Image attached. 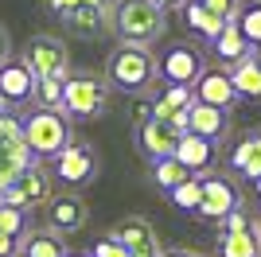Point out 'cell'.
<instances>
[{
	"instance_id": "31",
	"label": "cell",
	"mask_w": 261,
	"mask_h": 257,
	"mask_svg": "<svg viewBox=\"0 0 261 257\" xmlns=\"http://www.w3.org/2000/svg\"><path fill=\"white\" fill-rule=\"evenodd\" d=\"M242 4H246V0H203V8H211L218 20H234L242 12Z\"/></svg>"
},
{
	"instance_id": "6",
	"label": "cell",
	"mask_w": 261,
	"mask_h": 257,
	"mask_svg": "<svg viewBox=\"0 0 261 257\" xmlns=\"http://www.w3.org/2000/svg\"><path fill=\"white\" fill-rule=\"evenodd\" d=\"M51 199V171L39 160H32L28 168H20L4 187H0V203L20 207V211H39Z\"/></svg>"
},
{
	"instance_id": "28",
	"label": "cell",
	"mask_w": 261,
	"mask_h": 257,
	"mask_svg": "<svg viewBox=\"0 0 261 257\" xmlns=\"http://www.w3.org/2000/svg\"><path fill=\"white\" fill-rule=\"evenodd\" d=\"M66 28H74V32H82V35H94V32H109V16L106 12H98V8H78L74 16H66Z\"/></svg>"
},
{
	"instance_id": "8",
	"label": "cell",
	"mask_w": 261,
	"mask_h": 257,
	"mask_svg": "<svg viewBox=\"0 0 261 257\" xmlns=\"http://www.w3.org/2000/svg\"><path fill=\"white\" fill-rule=\"evenodd\" d=\"M199 187H203V195H199L195 214L203 222H222V218L242 203V191H238V183H234V175H222V171L215 175V171H207V175L199 179Z\"/></svg>"
},
{
	"instance_id": "1",
	"label": "cell",
	"mask_w": 261,
	"mask_h": 257,
	"mask_svg": "<svg viewBox=\"0 0 261 257\" xmlns=\"http://www.w3.org/2000/svg\"><path fill=\"white\" fill-rule=\"evenodd\" d=\"M106 82L121 94H156L160 86V66H156L152 47H141V43H117L113 51L106 55Z\"/></svg>"
},
{
	"instance_id": "30",
	"label": "cell",
	"mask_w": 261,
	"mask_h": 257,
	"mask_svg": "<svg viewBox=\"0 0 261 257\" xmlns=\"http://www.w3.org/2000/svg\"><path fill=\"white\" fill-rule=\"evenodd\" d=\"M23 230H28V211H20V207H8V203H0V234L20 238Z\"/></svg>"
},
{
	"instance_id": "12",
	"label": "cell",
	"mask_w": 261,
	"mask_h": 257,
	"mask_svg": "<svg viewBox=\"0 0 261 257\" xmlns=\"http://www.w3.org/2000/svg\"><path fill=\"white\" fill-rule=\"evenodd\" d=\"M28 164H32V152H28V144H23L20 117L0 113V187H4L20 168H28Z\"/></svg>"
},
{
	"instance_id": "40",
	"label": "cell",
	"mask_w": 261,
	"mask_h": 257,
	"mask_svg": "<svg viewBox=\"0 0 261 257\" xmlns=\"http://www.w3.org/2000/svg\"><path fill=\"white\" fill-rule=\"evenodd\" d=\"M66 257H90V253H66Z\"/></svg>"
},
{
	"instance_id": "17",
	"label": "cell",
	"mask_w": 261,
	"mask_h": 257,
	"mask_svg": "<svg viewBox=\"0 0 261 257\" xmlns=\"http://www.w3.org/2000/svg\"><path fill=\"white\" fill-rule=\"evenodd\" d=\"M191 101H195L191 86H164V90H156V97L148 101V109H152L156 121H168V125H175V128H187V109H191Z\"/></svg>"
},
{
	"instance_id": "16",
	"label": "cell",
	"mask_w": 261,
	"mask_h": 257,
	"mask_svg": "<svg viewBox=\"0 0 261 257\" xmlns=\"http://www.w3.org/2000/svg\"><path fill=\"white\" fill-rule=\"evenodd\" d=\"M226 164L242 179H250V183L261 179V128H250V133H242V137L230 140Z\"/></svg>"
},
{
	"instance_id": "18",
	"label": "cell",
	"mask_w": 261,
	"mask_h": 257,
	"mask_svg": "<svg viewBox=\"0 0 261 257\" xmlns=\"http://www.w3.org/2000/svg\"><path fill=\"white\" fill-rule=\"evenodd\" d=\"M191 94H195V101H207V106H218V109H234L242 101L226 70H203L191 82Z\"/></svg>"
},
{
	"instance_id": "41",
	"label": "cell",
	"mask_w": 261,
	"mask_h": 257,
	"mask_svg": "<svg viewBox=\"0 0 261 257\" xmlns=\"http://www.w3.org/2000/svg\"><path fill=\"white\" fill-rule=\"evenodd\" d=\"M257 234H261V222H257Z\"/></svg>"
},
{
	"instance_id": "33",
	"label": "cell",
	"mask_w": 261,
	"mask_h": 257,
	"mask_svg": "<svg viewBox=\"0 0 261 257\" xmlns=\"http://www.w3.org/2000/svg\"><path fill=\"white\" fill-rule=\"evenodd\" d=\"M47 8H51L59 20H66V16H74V12L82 8V0H47Z\"/></svg>"
},
{
	"instance_id": "15",
	"label": "cell",
	"mask_w": 261,
	"mask_h": 257,
	"mask_svg": "<svg viewBox=\"0 0 261 257\" xmlns=\"http://www.w3.org/2000/svg\"><path fill=\"white\" fill-rule=\"evenodd\" d=\"M179 137H184V128L168 125V121H156V117H148V121L137 125V148H141V156L148 164L172 156L175 144H179Z\"/></svg>"
},
{
	"instance_id": "22",
	"label": "cell",
	"mask_w": 261,
	"mask_h": 257,
	"mask_svg": "<svg viewBox=\"0 0 261 257\" xmlns=\"http://www.w3.org/2000/svg\"><path fill=\"white\" fill-rule=\"evenodd\" d=\"M242 101H261V51H250L238 66L226 70Z\"/></svg>"
},
{
	"instance_id": "39",
	"label": "cell",
	"mask_w": 261,
	"mask_h": 257,
	"mask_svg": "<svg viewBox=\"0 0 261 257\" xmlns=\"http://www.w3.org/2000/svg\"><path fill=\"white\" fill-rule=\"evenodd\" d=\"M253 191H257V207H261V179H253Z\"/></svg>"
},
{
	"instance_id": "34",
	"label": "cell",
	"mask_w": 261,
	"mask_h": 257,
	"mask_svg": "<svg viewBox=\"0 0 261 257\" xmlns=\"http://www.w3.org/2000/svg\"><path fill=\"white\" fill-rule=\"evenodd\" d=\"M160 257H211V253L191 249V246H175V249H160Z\"/></svg>"
},
{
	"instance_id": "4",
	"label": "cell",
	"mask_w": 261,
	"mask_h": 257,
	"mask_svg": "<svg viewBox=\"0 0 261 257\" xmlns=\"http://www.w3.org/2000/svg\"><path fill=\"white\" fill-rule=\"evenodd\" d=\"M109 97H113V86L106 82V74L70 70V74L63 78V109H66V117H78V121L106 117Z\"/></svg>"
},
{
	"instance_id": "2",
	"label": "cell",
	"mask_w": 261,
	"mask_h": 257,
	"mask_svg": "<svg viewBox=\"0 0 261 257\" xmlns=\"http://www.w3.org/2000/svg\"><path fill=\"white\" fill-rule=\"evenodd\" d=\"M109 32L121 43H141V47H156L168 35V12L156 0H113L109 12Z\"/></svg>"
},
{
	"instance_id": "24",
	"label": "cell",
	"mask_w": 261,
	"mask_h": 257,
	"mask_svg": "<svg viewBox=\"0 0 261 257\" xmlns=\"http://www.w3.org/2000/svg\"><path fill=\"white\" fill-rule=\"evenodd\" d=\"M179 12H184V23L191 28V32H199L203 39H215V35L226 28V20H218L211 8H203V0H184Z\"/></svg>"
},
{
	"instance_id": "25",
	"label": "cell",
	"mask_w": 261,
	"mask_h": 257,
	"mask_svg": "<svg viewBox=\"0 0 261 257\" xmlns=\"http://www.w3.org/2000/svg\"><path fill=\"white\" fill-rule=\"evenodd\" d=\"M195 171L187 168V164H179L175 156H164V160H152V179L156 187H164V191H172V187H179L184 179H191Z\"/></svg>"
},
{
	"instance_id": "26",
	"label": "cell",
	"mask_w": 261,
	"mask_h": 257,
	"mask_svg": "<svg viewBox=\"0 0 261 257\" xmlns=\"http://www.w3.org/2000/svg\"><path fill=\"white\" fill-rule=\"evenodd\" d=\"M234 23H238V32H242V39L250 43L253 51H261V0H246L242 4V12L234 16Z\"/></svg>"
},
{
	"instance_id": "13",
	"label": "cell",
	"mask_w": 261,
	"mask_h": 257,
	"mask_svg": "<svg viewBox=\"0 0 261 257\" xmlns=\"http://www.w3.org/2000/svg\"><path fill=\"white\" fill-rule=\"evenodd\" d=\"M43 214H47V226L63 238L86 230V222H90V207L82 195H51L43 203Z\"/></svg>"
},
{
	"instance_id": "32",
	"label": "cell",
	"mask_w": 261,
	"mask_h": 257,
	"mask_svg": "<svg viewBox=\"0 0 261 257\" xmlns=\"http://www.w3.org/2000/svg\"><path fill=\"white\" fill-rule=\"evenodd\" d=\"M90 257H129V249L121 246V242H113V238H101V242H94Z\"/></svg>"
},
{
	"instance_id": "23",
	"label": "cell",
	"mask_w": 261,
	"mask_h": 257,
	"mask_svg": "<svg viewBox=\"0 0 261 257\" xmlns=\"http://www.w3.org/2000/svg\"><path fill=\"white\" fill-rule=\"evenodd\" d=\"M215 152H218V144H211L207 137H199V133H184L172 156L179 164H187L191 171H207L211 164H215Z\"/></svg>"
},
{
	"instance_id": "11",
	"label": "cell",
	"mask_w": 261,
	"mask_h": 257,
	"mask_svg": "<svg viewBox=\"0 0 261 257\" xmlns=\"http://www.w3.org/2000/svg\"><path fill=\"white\" fill-rule=\"evenodd\" d=\"M113 242L129 249V257H160V238H156V226L144 218V214H125L113 230H109Z\"/></svg>"
},
{
	"instance_id": "5",
	"label": "cell",
	"mask_w": 261,
	"mask_h": 257,
	"mask_svg": "<svg viewBox=\"0 0 261 257\" xmlns=\"http://www.w3.org/2000/svg\"><path fill=\"white\" fill-rule=\"evenodd\" d=\"M218 226H222V234H218L215 257H261L257 218L250 214V207H246V203H238Z\"/></svg>"
},
{
	"instance_id": "35",
	"label": "cell",
	"mask_w": 261,
	"mask_h": 257,
	"mask_svg": "<svg viewBox=\"0 0 261 257\" xmlns=\"http://www.w3.org/2000/svg\"><path fill=\"white\" fill-rule=\"evenodd\" d=\"M16 246H20V238L0 234V257H16Z\"/></svg>"
},
{
	"instance_id": "21",
	"label": "cell",
	"mask_w": 261,
	"mask_h": 257,
	"mask_svg": "<svg viewBox=\"0 0 261 257\" xmlns=\"http://www.w3.org/2000/svg\"><path fill=\"white\" fill-rule=\"evenodd\" d=\"M70 249H66L63 234H55L51 226H43V230H23L20 234V246H16V257H66Z\"/></svg>"
},
{
	"instance_id": "36",
	"label": "cell",
	"mask_w": 261,
	"mask_h": 257,
	"mask_svg": "<svg viewBox=\"0 0 261 257\" xmlns=\"http://www.w3.org/2000/svg\"><path fill=\"white\" fill-rule=\"evenodd\" d=\"M8 59H12V39L4 32V23H0V63H8Z\"/></svg>"
},
{
	"instance_id": "7",
	"label": "cell",
	"mask_w": 261,
	"mask_h": 257,
	"mask_svg": "<svg viewBox=\"0 0 261 257\" xmlns=\"http://www.w3.org/2000/svg\"><path fill=\"white\" fill-rule=\"evenodd\" d=\"M23 66H28L35 78H66L70 74V47H66L59 35L39 32L23 47Z\"/></svg>"
},
{
	"instance_id": "37",
	"label": "cell",
	"mask_w": 261,
	"mask_h": 257,
	"mask_svg": "<svg viewBox=\"0 0 261 257\" xmlns=\"http://www.w3.org/2000/svg\"><path fill=\"white\" fill-rule=\"evenodd\" d=\"M156 4H160L164 12H172V8H179V4H184V0H156Z\"/></svg>"
},
{
	"instance_id": "19",
	"label": "cell",
	"mask_w": 261,
	"mask_h": 257,
	"mask_svg": "<svg viewBox=\"0 0 261 257\" xmlns=\"http://www.w3.org/2000/svg\"><path fill=\"white\" fill-rule=\"evenodd\" d=\"M0 94H4V101H8L12 109L23 106V101H32L35 74L23 66V59H8V63H0Z\"/></svg>"
},
{
	"instance_id": "38",
	"label": "cell",
	"mask_w": 261,
	"mask_h": 257,
	"mask_svg": "<svg viewBox=\"0 0 261 257\" xmlns=\"http://www.w3.org/2000/svg\"><path fill=\"white\" fill-rule=\"evenodd\" d=\"M0 113H12V106L4 101V94H0Z\"/></svg>"
},
{
	"instance_id": "27",
	"label": "cell",
	"mask_w": 261,
	"mask_h": 257,
	"mask_svg": "<svg viewBox=\"0 0 261 257\" xmlns=\"http://www.w3.org/2000/svg\"><path fill=\"white\" fill-rule=\"evenodd\" d=\"M32 101L39 109H59V113H66L63 109V78H35Z\"/></svg>"
},
{
	"instance_id": "10",
	"label": "cell",
	"mask_w": 261,
	"mask_h": 257,
	"mask_svg": "<svg viewBox=\"0 0 261 257\" xmlns=\"http://www.w3.org/2000/svg\"><path fill=\"white\" fill-rule=\"evenodd\" d=\"M51 164H55L59 183H66V187H86V183L98 179V152L86 140H70Z\"/></svg>"
},
{
	"instance_id": "9",
	"label": "cell",
	"mask_w": 261,
	"mask_h": 257,
	"mask_svg": "<svg viewBox=\"0 0 261 257\" xmlns=\"http://www.w3.org/2000/svg\"><path fill=\"white\" fill-rule=\"evenodd\" d=\"M156 66H160V82L191 86L203 70H207V59H203V51L191 47V43H168L160 51V59H156Z\"/></svg>"
},
{
	"instance_id": "20",
	"label": "cell",
	"mask_w": 261,
	"mask_h": 257,
	"mask_svg": "<svg viewBox=\"0 0 261 257\" xmlns=\"http://www.w3.org/2000/svg\"><path fill=\"white\" fill-rule=\"evenodd\" d=\"M211 51H215V63H218V70H230V66H238L246 55L253 51L250 43L242 39V32H238V23L234 20H226V28L211 39Z\"/></svg>"
},
{
	"instance_id": "14",
	"label": "cell",
	"mask_w": 261,
	"mask_h": 257,
	"mask_svg": "<svg viewBox=\"0 0 261 257\" xmlns=\"http://www.w3.org/2000/svg\"><path fill=\"white\" fill-rule=\"evenodd\" d=\"M230 128H234V121H230V109H218V106H207V101H191V109H187V128L184 133H199V137H207L211 144H226L230 140Z\"/></svg>"
},
{
	"instance_id": "3",
	"label": "cell",
	"mask_w": 261,
	"mask_h": 257,
	"mask_svg": "<svg viewBox=\"0 0 261 257\" xmlns=\"http://www.w3.org/2000/svg\"><path fill=\"white\" fill-rule=\"evenodd\" d=\"M20 128H23V144L32 152V160H55V156L74 140L70 117L59 113V109H39L35 106L32 113L20 117Z\"/></svg>"
},
{
	"instance_id": "29",
	"label": "cell",
	"mask_w": 261,
	"mask_h": 257,
	"mask_svg": "<svg viewBox=\"0 0 261 257\" xmlns=\"http://www.w3.org/2000/svg\"><path fill=\"white\" fill-rule=\"evenodd\" d=\"M199 195H203V187H199V179L191 175V179H184L179 187H172V191H168V199H172V207H179V211H191V214H195Z\"/></svg>"
}]
</instances>
